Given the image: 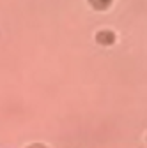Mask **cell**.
<instances>
[{
  "label": "cell",
  "mask_w": 147,
  "mask_h": 148,
  "mask_svg": "<svg viewBox=\"0 0 147 148\" xmlns=\"http://www.w3.org/2000/svg\"><path fill=\"white\" fill-rule=\"evenodd\" d=\"M115 39H117L115 32H114V30H108V28L99 30V32L96 34V42H98L99 46H112V44L115 42Z\"/></svg>",
  "instance_id": "6da1fadb"
},
{
  "label": "cell",
  "mask_w": 147,
  "mask_h": 148,
  "mask_svg": "<svg viewBox=\"0 0 147 148\" xmlns=\"http://www.w3.org/2000/svg\"><path fill=\"white\" fill-rule=\"evenodd\" d=\"M114 0H89V5L94 11H106L110 5H112Z\"/></svg>",
  "instance_id": "7a4b0ae2"
},
{
  "label": "cell",
  "mask_w": 147,
  "mask_h": 148,
  "mask_svg": "<svg viewBox=\"0 0 147 148\" xmlns=\"http://www.w3.org/2000/svg\"><path fill=\"white\" fill-rule=\"evenodd\" d=\"M25 148H48V145H44V143H41V141H34V143L27 145Z\"/></svg>",
  "instance_id": "3957f363"
},
{
  "label": "cell",
  "mask_w": 147,
  "mask_h": 148,
  "mask_svg": "<svg viewBox=\"0 0 147 148\" xmlns=\"http://www.w3.org/2000/svg\"><path fill=\"white\" fill-rule=\"evenodd\" d=\"M145 141H147V136H145Z\"/></svg>",
  "instance_id": "277c9868"
}]
</instances>
